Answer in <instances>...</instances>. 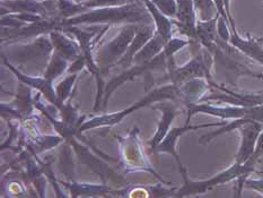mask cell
<instances>
[{"instance_id":"cell-1","label":"cell","mask_w":263,"mask_h":198,"mask_svg":"<svg viewBox=\"0 0 263 198\" xmlns=\"http://www.w3.org/2000/svg\"><path fill=\"white\" fill-rule=\"evenodd\" d=\"M153 19L146 8L144 0L120 7L95 8L76 15L70 19H57V28L67 26H82L93 24H152Z\"/></svg>"},{"instance_id":"cell-2","label":"cell","mask_w":263,"mask_h":198,"mask_svg":"<svg viewBox=\"0 0 263 198\" xmlns=\"http://www.w3.org/2000/svg\"><path fill=\"white\" fill-rule=\"evenodd\" d=\"M165 100H171L172 102H175V103L176 102L177 103L180 102L181 103V94H180L179 86H176V85L172 83L164 85L162 87H158L156 89L152 91V92L148 95H146L145 98L135 102L133 105L125 107V109L122 111H118L114 113H106V115L96 116L89 119V120H85L81 124V127L77 129L76 136L93 128H99L103 126H107V127L114 126V124H118L119 122H121L125 117L130 115V113L136 112L142 109V107L149 106L153 103H157V102H162Z\"/></svg>"},{"instance_id":"cell-3","label":"cell","mask_w":263,"mask_h":198,"mask_svg":"<svg viewBox=\"0 0 263 198\" xmlns=\"http://www.w3.org/2000/svg\"><path fill=\"white\" fill-rule=\"evenodd\" d=\"M256 164L253 161H248L244 164H237L234 163L233 166L227 168L224 171L219 172L218 174L214 175L209 179L205 180H191L187 177L186 168L181 167L180 172L183 178V185L179 190L175 191L173 198H184L189 196H198L204 194L208 190L213 189L214 187L224 185L227 183H231L233 180H237L241 177L249 178L250 174L252 172H255Z\"/></svg>"},{"instance_id":"cell-4","label":"cell","mask_w":263,"mask_h":198,"mask_svg":"<svg viewBox=\"0 0 263 198\" xmlns=\"http://www.w3.org/2000/svg\"><path fill=\"white\" fill-rule=\"evenodd\" d=\"M213 66L214 56L209 50L202 48L197 55L192 57L190 61H187L183 66H176L174 58L168 59L166 78L176 86H181L184 83L196 78L213 81V76H211Z\"/></svg>"},{"instance_id":"cell-5","label":"cell","mask_w":263,"mask_h":198,"mask_svg":"<svg viewBox=\"0 0 263 198\" xmlns=\"http://www.w3.org/2000/svg\"><path fill=\"white\" fill-rule=\"evenodd\" d=\"M141 24H128L125 25L118 35L111 40L110 42L102 45L94 55L97 66L100 67L101 73L104 74L110 68H113L117 62L122 59L127 52L131 42L136 37Z\"/></svg>"},{"instance_id":"cell-6","label":"cell","mask_w":263,"mask_h":198,"mask_svg":"<svg viewBox=\"0 0 263 198\" xmlns=\"http://www.w3.org/2000/svg\"><path fill=\"white\" fill-rule=\"evenodd\" d=\"M167 55L164 52V50L159 53L157 57H155L153 60L149 62H146L144 65H134L133 67H130L129 69L123 70L121 74H119L118 76L112 78L110 82L105 84V88H104V95H103V104H102V109L107 105L108 99L111 98V95L114 93V91L118 89L122 84L125 82L131 81V79L136 78L137 76H140L145 73H149L152 70H156V69H161V68L167 67V62H168Z\"/></svg>"},{"instance_id":"cell-7","label":"cell","mask_w":263,"mask_h":198,"mask_svg":"<svg viewBox=\"0 0 263 198\" xmlns=\"http://www.w3.org/2000/svg\"><path fill=\"white\" fill-rule=\"evenodd\" d=\"M54 48L51 42L50 38L47 35L37 37L33 42L22 45H11L7 49V53H3L7 59H11L16 65L17 64H26L32 60L48 58L53 53Z\"/></svg>"},{"instance_id":"cell-8","label":"cell","mask_w":263,"mask_h":198,"mask_svg":"<svg viewBox=\"0 0 263 198\" xmlns=\"http://www.w3.org/2000/svg\"><path fill=\"white\" fill-rule=\"evenodd\" d=\"M226 123H227L226 121H220V122H211V123L191 124L190 120H187L186 119V121L183 126L173 127L172 129H170V132L167 133L166 136H165V138L161 141V144H159L156 149L153 151V153L154 154H158V153H167V154H171L175 158L177 164H179V168H181L183 167V164L180 160L179 154H177L176 152V143L183 134H185L187 132H192V130L205 128V127H222Z\"/></svg>"},{"instance_id":"cell-9","label":"cell","mask_w":263,"mask_h":198,"mask_svg":"<svg viewBox=\"0 0 263 198\" xmlns=\"http://www.w3.org/2000/svg\"><path fill=\"white\" fill-rule=\"evenodd\" d=\"M241 133V144L235 156V162L237 164L247 163L255 151L256 141L263 130V123L258 121H249L238 129Z\"/></svg>"},{"instance_id":"cell-10","label":"cell","mask_w":263,"mask_h":198,"mask_svg":"<svg viewBox=\"0 0 263 198\" xmlns=\"http://www.w3.org/2000/svg\"><path fill=\"white\" fill-rule=\"evenodd\" d=\"M152 109H156L163 112V116L161 118V121L158 123V127L154 137L148 141V145L152 149V152L156 149V147L161 144V141L165 138V136L167 135L170 132V127L172 122L174 121V119L177 115V106L175 104V102H167V101H162L157 102L155 104H152Z\"/></svg>"},{"instance_id":"cell-11","label":"cell","mask_w":263,"mask_h":198,"mask_svg":"<svg viewBox=\"0 0 263 198\" xmlns=\"http://www.w3.org/2000/svg\"><path fill=\"white\" fill-rule=\"evenodd\" d=\"M230 43L234 48L241 51L245 57L263 66V39L251 35H248V38H242L236 28H234L232 30Z\"/></svg>"},{"instance_id":"cell-12","label":"cell","mask_w":263,"mask_h":198,"mask_svg":"<svg viewBox=\"0 0 263 198\" xmlns=\"http://www.w3.org/2000/svg\"><path fill=\"white\" fill-rule=\"evenodd\" d=\"M156 28H154L152 24H141L138 32L136 33V37L131 42L127 52L122 57V59L117 62L116 66H121L124 69H129L133 67V61L135 56L145 47V44L155 35ZM114 66V67H116Z\"/></svg>"},{"instance_id":"cell-13","label":"cell","mask_w":263,"mask_h":198,"mask_svg":"<svg viewBox=\"0 0 263 198\" xmlns=\"http://www.w3.org/2000/svg\"><path fill=\"white\" fill-rule=\"evenodd\" d=\"M179 88L181 94V103L187 106L190 104L198 103V101L202 100L205 96V93L210 92L211 85L210 81H207V79L196 78L181 85Z\"/></svg>"},{"instance_id":"cell-14","label":"cell","mask_w":263,"mask_h":198,"mask_svg":"<svg viewBox=\"0 0 263 198\" xmlns=\"http://www.w3.org/2000/svg\"><path fill=\"white\" fill-rule=\"evenodd\" d=\"M49 38L53 44L54 51L59 52L68 61H75L82 55L81 47L77 41H73L68 38L65 32L60 30H54L49 33Z\"/></svg>"},{"instance_id":"cell-15","label":"cell","mask_w":263,"mask_h":198,"mask_svg":"<svg viewBox=\"0 0 263 198\" xmlns=\"http://www.w3.org/2000/svg\"><path fill=\"white\" fill-rule=\"evenodd\" d=\"M146 8L149 11L153 19L154 24H155L156 32L161 35L165 42H168L170 40L173 39V21L170 17L165 16L161 10H159L151 0H144Z\"/></svg>"},{"instance_id":"cell-16","label":"cell","mask_w":263,"mask_h":198,"mask_svg":"<svg viewBox=\"0 0 263 198\" xmlns=\"http://www.w3.org/2000/svg\"><path fill=\"white\" fill-rule=\"evenodd\" d=\"M123 140L122 146L125 147V151H123V156L127 157V162L134 168L139 169H147L148 162L144 154H141L140 145L138 137L133 132V134L129 135L128 137L121 138Z\"/></svg>"},{"instance_id":"cell-17","label":"cell","mask_w":263,"mask_h":198,"mask_svg":"<svg viewBox=\"0 0 263 198\" xmlns=\"http://www.w3.org/2000/svg\"><path fill=\"white\" fill-rule=\"evenodd\" d=\"M60 185L66 186L69 189L71 198L77 197H94V196H106L107 194H117L118 191L111 190L107 188L106 186H96V185H85V184H77V183H64V181H59Z\"/></svg>"},{"instance_id":"cell-18","label":"cell","mask_w":263,"mask_h":198,"mask_svg":"<svg viewBox=\"0 0 263 198\" xmlns=\"http://www.w3.org/2000/svg\"><path fill=\"white\" fill-rule=\"evenodd\" d=\"M165 44H166V42H165L164 39L156 32L155 35L145 44V47L135 56L133 66L144 65L146 62H149L162 52L165 48Z\"/></svg>"},{"instance_id":"cell-19","label":"cell","mask_w":263,"mask_h":198,"mask_svg":"<svg viewBox=\"0 0 263 198\" xmlns=\"http://www.w3.org/2000/svg\"><path fill=\"white\" fill-rule=\"evenodd\" d=\"M218 16L209 21H199L197 22V37L199 42L205 49H209L211 45L216 43V40L218 38L217 34V22Z\"/></svg>"},{"instance_id":"cell-20","label":"cell","mask_w":263,"mask_h":198,"mask_svg":"<svg viewBox=\"0 0 263 198\" xmlns=\"http://www.w3.org/2000/svg\"><path fill=\"white\" fill-rule=\"evenodd\" d=\"M67 67L68 60L59 52L53 51V53L50 57V61L47 66V69L44 71L43 77L49 82H53L57 77H59L66 71Z\"/></svg>"},{"instance_id":"cell-21","label":"cell","mask_w":263,"mask_h":198,"mask_svg":"<svg viewBox=\"0 0 263 198\" xmlns=\"http://www.w3.org/2000/svg\"><path fill=\"white\" fill-rule=\"evenodd\" d=\"M193 5L199 21H209L219 15L214 0H193Z\"/></svg>"},{"instance_id":"cell-22","label":"cell","mask_w":263,"mask_h":198,"mask_svg":"<svg viewBox=\"0 0 263 198\" xmlns=\"http://www.w3.org/2000/svg\"><path fill=\"white\" fill-rule=\"evenodd\" d=\"M77 76H78V74H70L69 76L66 77L64 81H62L58 85V87H57V89H55L57 96H58L59 100L61 102H64V103H65V101L69 98L71 88L73 86V84H75V82H76Z\"/></svg>"},{"instance_id":"cell-23","label":"cell","mask_w":263,"mask_h":198,"mask_svg":"<svg viewBox=\"0 0 263 198\" xmlns=\"http://www.w3.org/2000/svg\"><path fill=\"white\" fill-rule=\"evenodd\" d=\"M151 2L155 5L165 16H167L172 20L175 19L177 10L176 0H151Z\"/></svg>"},{"instance_id":"cell-24","label":"cell","mask_w":263,"mask_h":198,"mask_svg":"<svg viewBox=\"0 0 263 198\" xmlns=\"http://www.w3.org/2000/svg\"><path fill=\"white\" fill-rule=\"evenodd\" d=\"M217 34H218V38L222 41L230 42L231 37H232V30H231V24L230 22L225 20L224 17L219 15L218 22H217Z\"/></svg>"},{"instance_id":"cell-25","label":"cell","mask_w":263,"mask_h":198,"mask_svg":"<svg viewBox=\"0 0 263 198\" xmlns=\"http://www.w3.org/2000/svg\"><path fill=\"white\" fill-rule=\"evenodd\" d=\"M244 187L245 188H249V189H252V190L256 191L263 198V174L261 178H256V179H252L249 177L247 180H245Z\"/></svg>"},{"instance_id":"cell-26","label":"cell","mask_w":263,"mask_h":198,"mask_svg":"<svg viewBox=\"0 0 263 198\" xmlns=\"http://www.w3.org/2000/svg\"><path fill=\"white\" fill-rule=\"evenodd\" d=\"M263 155V130L261 132L259 138H258V141H256V146H255V151L253 153L252 157L250 158L251 161H253L255 163H258L260 157Z\"/></svg>"},{"instance_id":"cell-27","label":"cell","mask_w":263,"mask_h":198,"mask_svg":"<svg viewBox=\"0 0 263 198\" xmlns=\"http://www.w3.org/2000/svg\"><path fill=\"white\" fill-rule=\"evenodd\" d=\"M231 2H232V0H224V4H225L226 14H227V16H228V21H230V24H231V30H234V28H236V26H235V22H234L233 16H232Z\"/></svg>"},{"instance_id":"cell-28","label":"cell","mask_w":263,"mask_h":198,"mask_svg":"<svg viewBox=\"0 0 263 198\" xmlns=\"http://www.w3.org/2000/svg\"><path fill=\"white\" fill-rule=\"evenodd\" d=\"M28 198H37V197H36V194H35V192H34L32 189L30 190V197H28Z\"/></svg>"},{"instance_id":"cell-29","label":"cell","mask_w":263,"mask_h":198,"mask_svg":"<svg viewBox=\"0 0 263 198\" xmlns=\"http://www.w3.org/2000/svg\"><path fill=\"white\" fill-rule=\"evenodd\" d=\"M40 2H44V0H40Z\"/></svg>"},{"instance_id":"cell-30","label":"cell","mask_w":263,"mask_h":198,"mask_svg":"<svg viewBox=\"0 0 263 198\" xmlns=\"http://www.w3.org/2000/svg\"><path fill=\"white\" fill-rule=\"evenodd\" d=\"M261 174H263V172H261Z\"/></svg>"}]
</instances>
